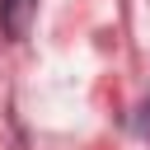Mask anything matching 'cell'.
I'll return each mask as SVG.
<instances>
[{
	"instance_id": "cell-1",
	"label": "cell",
	"mask_w": 150,
	"mask_h": 150,
	"mask_svg": "<svg viewBox=\"0 0 150 150\" xmlns=\"http://www.w3.org/2000/svg\"><path fill=\"white\" fill-rule=\"evenodd\" d=\"M33 9H38V0H0V33L9 42H19L33 23Z\"/></svg>"
},
{
	"instance_id": "cell-2",
	"label": "cell",
	"mask_w": 150,
	"mask_h": 150,
	"mask_svg": "<svg viewBox=\"0 0 150 150\" xmlns=\"http://www.w3.org/2000/svg\"><path fill=\"white\" fill-rule=\"evenodd\" d=\"M131 131H136V136H145V141H150V98H145V103H141V108H136V117H131Z\"/></svg>"
}]
</instances>
